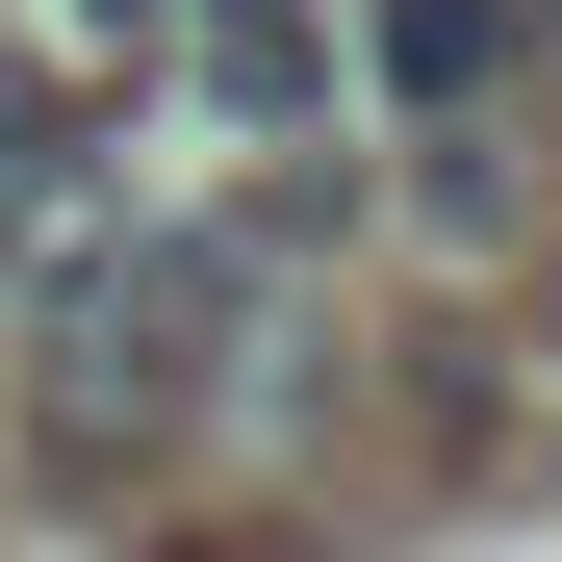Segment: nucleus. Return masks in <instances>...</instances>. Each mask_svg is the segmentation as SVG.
<instances>
[{
    "mask_svg": "<svg viewBox=\"0 0 562 562\" xmlns=\"http://www.w3.org/2000/svg\"><path fill=\"white\" fill-rule=\"evenodd\" d=\"M205 358H231V256H52V435L205 409Z\"/></svg>",
    "mask_w": 562,
    "mask_h": 562,
    "instance_id": "f257e3e1",
    "label": "nucleus"
},
{
    "mask_svg": "<svg viewBox=\"0 0 562 562\" xmlns=\"http://www.w3.org/2000/svg\"><path fill=\"white\" fill-rule=\"evenodd\" d=\"M486 52H512V0H384V77L409 103H486Z\"/></svg>",
    "mask_w": 562,
    "mask_h": 562,
    "instance_id": "f03ea898",
    "label": "nucleus"
},
{
    "mask_svg": "<svg viewBox=\"0 0 562 562\" xmlns=\"http://www.w3.org/2000/svg\"><path fill=\"white\" fill-rule=\"evenodd\" d=\"M26 154H52V128H26V77H0V179H26Z\"/></svg>",
    "mask_w": 562,
    "mask_h": 562,
    "instance_id": "7ed1b4c3",
    "label": "nucleus"
},
{
    "mask_svg": "<svg viewBox=\"0 0 562 562\" xmlns=\"http://www.w3.org/2000/svg\"><path fill=\"white\" fill-rule=\"evenodd\" d=\"M537 358H562V333H537Z\"/></svg>",
    "mask_w": 562,
    "mask_h": 562,
    "instance_id": "20e7f679",
    "label": "nucleus"
}]
</instances>
